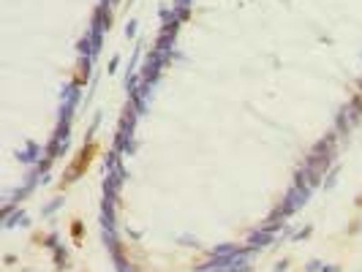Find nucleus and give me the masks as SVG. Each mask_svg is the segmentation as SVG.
Wrapping results in <instances>:
<instances>
[{
	"instance_id": "nucleus-1",
	"label": "nucleus",
	"mask_w": 362,
	"mask_h": 272,
	"mask_svg": "<svg viewBox=\"0 0 362 272\" xmlns=\"http://www.w3.org/2000/svg\"><path fill=\"white\" fill-rule=\"evenodd\" d=\"M93 153H95V144H90V147L85 150L82 155H79V161H76V166H74V172H71V174H79V172H82L85 166L90 163V158H93Z\"/></svg>"
}]
</instances>
